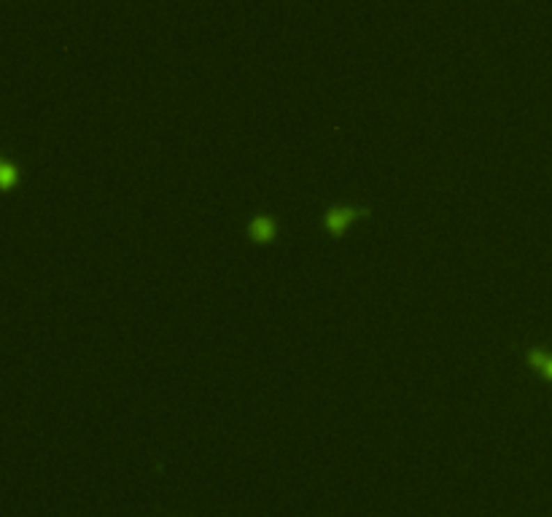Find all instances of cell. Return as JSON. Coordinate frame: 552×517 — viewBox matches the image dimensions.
Returning a JSON list of instances; mask_svg holds the SVG:
<instances>
[{"label": "cell", "mask_w": 552, "mask_h": 517, "mask_svg": "<svg viewBox=\"0 0 552 517\" xmlns=\"http://www.w3.org/2000/svg\"><path fill=\"white\" fill-rule=\"evenodd\" d=\"M275 221L267 216V213H259V216H253L251 218V224H248V232H251V237L253 240H269L272 234H275Z\"/></svg>", "instance_id": "cell-2"}, {"label": "cell", "mask_w": 552, "mask_h": 517, "mask_svg": "<svg viewBox=\"0 0 552 517\" xmlns=\"http://www.w3.org/2000/svg\"><path fill=\"white\" fill-rule=\"evenodd\" d=\"M526 356H528V361H531L536 369H542L544 374H550L552 377V353H544V351H539V348H528Z\"/></svg>", "instance_id": "cell-3"}, {"label": "cell", "mask_w": 552, "mask_h": 517, "mask_svg": "<svg viewBox=\"0 0 552 517\" xmlns=\"http://www.w3.org/2000/svg\"><path fill=\"white\" fill-rule=\"evenodd\" d=\"M356 216H367V207L334 205V207H329V210H326V216H324V224H326V229L331 232V234H340V232L348 227Z\"/></svg>", "instance_id": "cell-1"}, {"label": "cell", "mask_w": 552, "mask_h": 517, "mask_svg": "<svg viewBox=\"0 0 552 517\" xmlns=\"http://www.w3.org/2000/svg\"><path fill=\"white\" fill-rule=\"evenodd\" d=\"M14 178H17V165H14V162H3V159H0V186L14 184Z\"/></svg>", "instance_id": "cell-4"}]
</instances>
